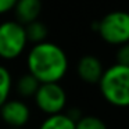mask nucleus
I'll return each mask as SVG.
<instances>
[{"instance_id": "1", "label": "nucleus", "mask_w": 129, "mask_h": 129, "mask_svg": "<svg viewBox=\"0 0 129 129\" xmlns=\"http://www.w3.org/2000/svg\"><path fill=\"white\" fill-rule=\"evenodd\" d=\"M68 68L70 60L65 50L50 40L35 43L26 53V70L39 83L61 82Z\"/></svg>"}, {"instance_id": "2", "label": "nucleus", "mask_w": 129, "mask_h": 129, "mask_svg": "<svg viewBox=\"0 0 129 129\" xmlns=\"http://www.w3.org/2000/svg\"><path fill=\"white\" fill-rule=\"evenodd\" d=\"M100 94L112 107H129V67L115 64L104 68L97 83Z\"/></svg>"}, {"instance_id": "3", "label": "nucleus", "mask_w": 129, "mask_h": 129, "mask_svg": "<svg viewBox=\"0 0 129 129\" xmlns=\"http://www.w3.org/2000/svg\"><path fill=\"white\" fill-rule=\"evenodd\" d=\"M93 29L104 43L118 47L129 42V13L123 10L107 13L93 22Z\"/></svg>"}, {"instance_id": "4", "label": "nucleus", "mask_w": 129, "mask_h": 129, "mask_svg": "<svg viewBox=\"0 0 129 129\" xmlns=\"http://www.w3.org/2000/svg\"><path fill=\"white\" fill-rule=\"evenodd\" d=\"M28 38L25 25L15 20L0 22V58L13 61L21 57L28 49Z\"/></svg>"}, {"instance_id": "5", "label": "nucleus", "mask_w": 129, "mask_h": 129, "mask_svg": "<svg viewBox=\"0 0 129 129\" xmlns=\"http://www.w3.org/2000/svg\"><path fill=\"white\" fill-rule=\"evenodd\" d=\"M32 99H34L38 110L46 115L64 112L68 101L67 92L60 85V82L40 83Z\"/></svg>"}, {"instance_id": "6", "label": "nucleus", "mask_w": 129, "mask_h": 129, "mask_svg": "<svg viewBox=\"0 0 129 129\" xmlns=\"http://www.w3.org/2000/svg\"><path fill=\"white\" fill-rule=\"evenodd\" d=\"M0 118L10 128H24L31 119V108L22 99H9L0 107Z\"/></svg>"}, {"instance_id": "7", "label": "nucleus", "mask_w": 129, "mask_h": 129, "mask_svg": "<svg viewBox=\"0 0 129 129\" xmlns=\"http://www.w3.org/2000/svg\"><path fill=\"white\" fill-rule=\"evenodd\" d=\"M76 75L87 85H97L104 72L103 61L94 54H85L76 62Z\"/></svg>"}, {"instance_id": "8", "label": "nucleus", "mask_w": 129, "mask_h": 129, "mask_svg": "<svg viewBox=\"0 0 129 129\" xmlns=\"http://www.w3.org/2000/svg\"><path fill=\"white\" fill-rule=\"evenodd\" d=\"M15 21L22 25L39 20L42 13V0H18L14 7Z\"/></svg>"}, {"instance_id": "9", "label": "nucleus", "mask_w": 129, "mask_h": 129, "mask_svg": "<svg viewBox=\"0 0 129 129\" xmlns=\"http://www.w3.org/2000/svg\"><path fill=\"white\" fill-rule=\"evenodd\" d=\"M38 129H75V121L67 112L46 115Z\"/></svg>"}, {"instance_id": "10", "label": "nucleus", "mask_w": 129, "mask_h": 129, "mask_svg": "<svg viewBox=\"0 0 129 129\" xmlns=\"http://www.w3.org/2000/svg\"><path fill=\"white\" fill-rule=\"evenodd\" d=\"M39 85V81L34 75H31L29 72H25L15 82V92L21 99H31L36 93Z\"/></svg>"}, {"instance_id": "11", "label": "nucleus", "mask_w": 129, "mask_h": 129, "mask_svg": "<svg viewBox=\"0 0 129 129\" xmlns=\"http://www.w3.org/2000/svg\"><path fill=\"white\" fill-rule=\"evenodd\" d=\"M25 32H26L28 42L31 45L45 42V40H47V36H49V28L40 20H36V21H32V22L26 24Z\"/></svg>"}, {"instance_id": "12", "label": "nucleus", "mask_w": 129, "mask_h": 129, "mask_svg": "<svg viewBox=\"0 0 129 129\" xmlns=\"http://www.w3.org/2000/svg\"><path fill=\"white\" fill-rule=\"evenodd\" d=\"M13 90V75L6 65L0 64V107L10 99Z\"/></svg>"}, {"instance_id": "13", "label": "nucleus", "mask_w": 129, "mask_h": 129, "mask_svg": "<svg viewBox=\"0 0 129 129\" xmlns=\"http://www.w3.org/2000/svg\"><path fill=\"white\" fill-rule=\"evenodd\" d=\"M75 129H108L107 123L97 115L82 114L75 121Z\"/></svg>"}, {"instance_id": "14", "label": "nucleus", "mask_w": 129, "mask_h": 129, "mask_svg": "<svg viewBox=\"0 0 129 129\" xmlns=\"http://www.w3.org/2000/svg\"><path fill=\"white\" fill-rule=\"evenodd\" d=\"M115 60H117L115 62H118V64L129 67V42L118 46L117 53H115Z\"/></svg>"}, {"instance_id": "15", "label": "nucleus", "mask_w": 129, "mask_h": 129, "mask_svg": "<svg viewBox=\"0 0 129 129\" xmlns=\"http://www.w3.org/2000/svg\"><path fill=\"white\" fill-rule=\"evenodd\" d=\"M18 0H0V17L2 15L10 14L14 10Z\"/></svg>"}, {"instance_id": "16", "label": "nucleus", "mask_w": 129, "mask_h": 129, "mask_svg": "<svg viewBox=\"0 0 129 129\" xmlns=\"http://www.w3.org/2000/svg\"><path fill=\"white\" fill-rule=\"evenodd\" d=\"M10 129H22V128H10Z\"/></svg>"}]
</instances>
